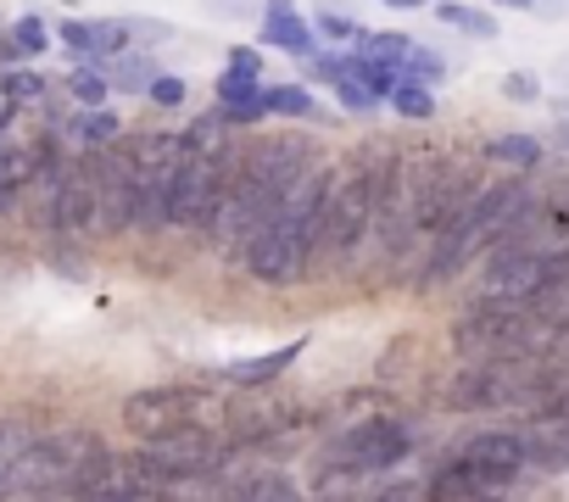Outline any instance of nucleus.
I'll return each mask as SVG.
<instances>
[{"label": "nucleus", "mask_w": 569, "mask_h": 502, "mask_svg": "<svg viewBox=\"0 0 569 502\" xmlns=\"http://www.w3.org/2000/svg\"><path fill=\"white\" fill-rule=\"evenodd\" d=\"M308 168H319V151H313L308 134H268V140H257V145L240 151L234 179H229V195L218 201V212L207 223V234L218 240L223 258H246L251 234L279 212V201L291 195V184Z\"/></svg>", "instance_id": "f257e3e1"}, {"label": "nucleus", "mask_w": 569, "mask_h": 502, "mask_svg": "<svg viewBox=\"0 0 569 502\" xmlns=\"http://www.w3.org/2000/svg\"><path fill=\"white\" fill-rule=\"evenodd\" d=\"M325 184H330V173H325V168H308V173L291 184V195L279 201V212L251 234L246 258H240L251 280H262V285H291V280L308 274V263H313V240H319Z\"/></svg>", "instance_id": "f03ea898"}, {"label": "nucleus", "mask_w": 569, "mask_h": 502, "mask_svg": "<svg viewBox=\"0 0 569 502\" xmlns=\"http://www.w3.org/2000/svg\"><path fill=\"white\" fill-rule=\"evenodd\" d=\"M530 207V190L519 179H502V184H486L441 234H436V251H430V263H425V285H447L458 280L480 251H491Z\"/></svg>", "instance_id": "7ed1b4c3"}, {"label": "nucleus", "mask_w": 569, "mask_h": 502, "mask_svg": "<svg viewBox=\"0 0 569 502\" xmlns=\"http://www.w3.org/2000/svg\"><path fill=\"white\" fill-rule=\"evenodd\" d=\"M386 168L391 162H375V157H352L341 173H330L325 184V207H319V240H313V258H347L358 251V240L375 229V212H380V190H386Z\"/></svg>", "instance_id": "20e7f679"}, {"label": "nucleus", "mask_w": 569, "mask_h": 502, "mask_svg": "<svg viewBox=\"0 0 569 502\" xmlns=\"http://www.w3.org/2000/svg\"><path fill=\"white\" fill-rule=\"evenodd\" d=\"M101 458H107V446H101L90 430H51V435H40V441L12 463V474H18V485H34V491L84 485Z\"/></svg>", "instance_id": "39448f33"}, {"label": "nucleus", "mask_w": 569, "mask_h": 502, "mask_svg": "<svg viewBox=\"0 0 569 502\" xmlns=\"http://www.w3.org/2000/svg\"><path fill=\"white\" fill-rule=\"evenodd\" d=\"M179 168H184V134H146L134 145V201H140L134 223L157 229L168 218V195H173Z\"/></svg>", "instance_id": "423d86ee"}, {"label": "nucleus", "mask_w": 569, "mask_h": 502, "mask_svg": "<svg viewBox=\"0 0 569 502\" xmlns=\"http://www.w3.org/2000/svg\"><path fill=\"white\" fill-rule=\"evenodd\" d=\"M408 446H413L408 424H397V419H369V424H352V430L330 446V463L347 469V474H375V469L402 463Z\"/></svg>", "instance_id": "0eeeda50"}, {"label": "nucleus", "mask_w": 569, "mask_h": 502, "mask_svg": "<svg viewBox=\"0 0 569 502\" xmlns=\"http://www.w3.org/2000/svg\"><path fill=\"white\" fill-rule=\"evenodd\" d=\"M157 474H162V485L168 480H190V474H207V469H218L223 458H229V441L223 435H212V430H201V424H190V430H173V435H157V441H146V452H140Z\"/></svg>", "instance_id": "6e6552de"}, {"label": "nucleus", "mask_w": 569, "mask_h": 502, "mask_svg": "<svg viewBox=\"0 0 569 502\" xmlns=\"http://www.w3.org/2000/svg\"><path fill=\"white\" fill-rule=\"evenodd\" d=\"M51 229L57 234H84L101 229V201H96V157H73L57 162V184H51Z\"/></svg>", "instance_id": "1a4fd4ad"}, {"label": "nucleus", "mask_w": 569, "mask_h": 502, "mask_svg": "<svg viewBox=\"0 0 569 502\" xmlns=\"http://www.w3.org/2000/svg\"><path fill=\"white\" fill-rule=\"evenodd\" d=\"M196 413H201V396H196L190 385H151V391H134V396L123 402V424H129L140 441L190 430Z\"/></svg>", "instance_id": "9d476101"}, {"label": "nucleus", "mask_w": 569, "mask_h": 502, "mask_svg": "<svg viewBox=\"0 0 569 502\" xmlns=\"http://www.w3.org/2000/svg\"><path fill=\"white\" fill-rule=\"evenodd\" d=\"M530 330H536V319H530L525 308L480 302L475 313H463V319H458L452 341H458L463 352H519V347L530 341Z\"/></svg>", "instance_id": "9b49d317"}, {"label": "nucleus", "mask_w": 569, "mask_h": 502, "mask_svg": "<svg viewBox=\"0 0 569 502\" xmlns=\"http://www.w3.org/2000/svg\"><path fill=\"white\" fill-rule=\"evenodd\" d=\"M96 201H101V229L118 234L140 218L134 201V145H112L96 157Z\"/></svg>", "instance_id": "f8f14e48"}, {"label": "nucleus", "mask_w": 569, "mask_h": 502, "mask_svg": "<svg viewBox=\"0 0 569 502\" xmlns=\"http://www.w3.org/2000/svg\"><path fill=\"white\" fill-rule=\"evenodd\" d=\"M502 491H508V480H497V474H486V469H469V463L458 458V463H447V469L430 480L425 502H497Z\"/></svg>", "instance_id": "ddd939ff"}, {"label": "nucleus", "mask_w": 569, "mask_h": 502, "mask_svg": "<svg viewBox=\"0 0 569 502\" xmlns=\"http://www.w3.org/2000/svg\"><path fill=\"white\" fill-rule=\"evenodd\" d=\"M458 458H463L469 469H486V474H497V480H508V485H513V474L525 469L530 446H525L519 435H508V430H491V435H475Z\"/></svg>", "instance_id": "4468645a"}, {"label": "nucleus", "mask_w": 569, "mask_h": 502, "mask_svg": "<svg viewBox=\"0 0 569 502\" xmlns=\"http://www.w3.org/2000/svg\"><path fill=\"white\" fill-rule=\"evenodd\" d=\"M508 396H513V369L508 363H480L447 391V408H491V402H508Z\"/></svg>", "instance_id": "2eb2a0df"}, {"label": "nucleus", "mask_w": 569, "mask_h": 502, "mask_svg": "<svg viewBox=\"0 0 569 502\" xmlns=\"http://www.w3.org/2000/svg\"><path fill=\"white\" fill-rule=\"evenodd\" d=\"M262 46H279V51H291V57H313V29L297 18L291 0H262Z\"/></svg>", "instance_id": "dca6fc26"}, {"label": "nucleus", "mask_w": 569, "mask_h": 502, "mask_svg": "<svg viewBox=\"0 0 569 502\" xmlns=\"http://www.w3.org/2000/svg\"><path fill=\"white\" fill-rule=\"evenodd\" d=\"M302 358V341H284L279 352H262V358H246V363H229V380L246 385V391H268L284 369H291Z\"/></svg>", "instance_id": "f3484780"}, {"label": "nucleus", "mask_w": 569, "mask_h": 502, "mask_svg": "<svg viewBox=\"0 0 569 502\" xmlns=\"http://www.w3.org/2000/svg\"><path fill=\"white\" fill-rule=\"evenodd\" d=\"M62 40L73 51H90V57H123L129 51V23H62Z\"/></svg>", "instance_id": "a211bd4d"}, {"label": "nucleus", "mask_w": 569, "mask_h": 502, "mask_svg": "<svg viewBox=\"0 0 569 502\" xmlns=\"http://www.w3.org/2000/svg\"><path fill=\"white\" fill-rule=\"evenodd\" d=\"M262 112H279V118H325L319 101H313L308 90H297V84H273V90H262Z\"/></svg>", "instance_id": "6ab92c4d"}, {"label": "nucleus", "mask_w": 569, "mask_h": 502, "mask_svg": "<svg viewBox=\"0 0 569 502\" xmlns=\"http://www.w3.org/2000/svg\"><path fill=\"white\" fill-rule=\"evenodd\" d=\"M486 162H508V168H536L541 162V140L530 134H497L486 145Z\"/></svg>", "instance_id": "aec40b11"}, {"label": "nucleus", "mask_w": 569, "mask_h": 502, "mask_svg": "<svg viewBox=\"0 0 569 502\" xmlns=\"http://www.w3.org/2000/svg\"><path fill=\"white\" fill-rule=\"evenodd\" d=\"M234 502H302V496L284 474H251L246 485H234Z\"/></svg>", "instance_id": "412c9836"}, {"label": "nucleus", "mask_w": 569, "mask_h": 502, "mask_svg": "<svg viewBox=\"0 0 569 502\" xmlns=\"http://www.w3.org/2000/svg\"><path fill=\"white\" fill-rule=\"evenodd\" d=\"M107 84H118V90H129V96H151V84H157V68H151V57H118V68H112V79Z\"/></svg>", "instance_id": "4be33fe9"}, {"label": "nucleus", "mask_w": 569, "mask_h": 502, "mask_svg": "<svg viewBox=\"0 0 569 502\" xmlns=\"http://www.w3.org/2000/svg\"><path fill=\"white\" fill-rule=\"evenodd\" d=\"M436 18H441V23H452V29H463V34H475V40H491V34H497V23H491L486 12H475V7H458V0H441V7H436Z\"/></svg>", "instance_id": "5701e85b"}, {"label": "nucleus", "mask_w": 569, "mask_h": 502, "mask_svg": "<svg viewBox=\"0 0 569 502\" xmlns=\"http://www.w3.org/2000/svg\"><path fill=\"white\" fill-rule=\"evenodd\" d=\"M391 107H397L402 118H413V123L436 118V101H430V90H419V84H397V90H391Z\"/></svg>", "instance_id": "b1692460"}, {"label": "nucleus", "mask_w": 569, "mask_h": 502, "mask_svg": "<svg viewBox=\"0 0 569 502\" xmlns=\"http://www.w3.org/2000/svg\"><path fill=\"white\" fill-rule=\"evenodd\" d=\"M436 79H447V62L441 57H430V51H413L408 62H402V84H436Z\"/></svg>", "instance_id": "393cba45"}, {"label": "nucleus", "mask_w": 569, "mask_h": 502, "mask_svg": "<svg viewBox=\"0 0 569 502\" xmlns=\"http://www.w3.org/2000/svg\"><path fill=\"white\" fill-rule=\"evenodd\" d=\"M0 96H7L12 107L18 101H40L46 96V79L40 73H0Z\"/></svg>", "instance_id": "a878e982"}, {"label": "nucleus", "mask_w": 569, "mask_h": 502, "mask_svg": "<svg viewBox=\"0 0 569 502\" xmlns=\"http://www.w3.org/2000/svg\"><path fill=\"white\" fill-rule=\"evenodd\" d=\"M12 46H18V57H40V51L51 46V34H46L40 18H23V23L12 29Z\"/></svg>", "instance_id": "bb28decb"}, {"label": "nucleus", "mask_w": 569, "mask_h": 502, "mask_svg": "<svg viewBox=\"0 0 569 502\" xmlns=\"http://www.w3.org/2000/svg\"><path fill=\"white\" fill-rule=\"evenodd\" d=\"M79 134H84L90 145H101V140H118V118H112L107 107H96V112H84V118H79Z\"/></svg>", "instance_id": "cd10ccee"}, {"label": "nucleus", "mask_w": 569, "mask_h": 502, "mask_svg": "<svg viewBox=\"0 0 569 502\" xmlns=\"http://www.w3.org/2000/svg\"><path fill=\"white\" fill-rule=\"evenodd\" d=\"M68 84H73V96H79V101H90V112L107 101V79H101V73H90V68H79Z\"/></svg>", "instance_id": "c85d7f7f"}, {"label": "nucleus", "mask_w": 569, "mask_h": 502, "mask_svg": "<svg viewBox=\"0 0 569 502\" xmlns=\"http://www.w3.org/2000/svg\"><path fill=\"white\" fill-rule=\"evenodd\" d=\"M257 73H262V57H257L251 46H234V51H229V79H246V84H257Z\"/></svg>", "instance_id": "c756f323"}, {"label": "nucleus", "mask_w": 569, "mask_h": 502, "mask_svg": "<svg viewBox=\"0 0 569 502\" xmlns=\"http://www.w3.org/2000/svg\"><path fill=\"white\" fill-rule=\"evenodd\" d=\"M319 29H325L330 40H352V46H363V34H369L363 23H352V18H336V12H330V18H319Z\"/></svg>", "instance_id": "7c9ffc66"}, {"label": "nucleus", "mask_w": 569, "mask_h": 502, "mask_svg": "<svg viewBox=\"0 0 569 502\" xmlns=\"http://www.w3.org/2000/svg\"><path fill=\"white\" fill-rule=\"evenodd\" d=\"M151 101H157V107H184V79H173V73H157V84H151Z\"/></svg>", "instance_id": "2f4dec72"}, {"label": "nucleus", "mask_w": 569, "mask_h": 502, "mask_svg": "<svg viewBox=\"0 0 569 502\" xmlns=\"http://www.w3.org/2000/svg\"><path fill=\"white\" fill-rule=\"evenodd\" d=\"M336 90H341V107H347V112H375V101H380V96H369L358 79H347V84H336Z\"/></svg>", "instance_id": "473e14b6"}, {"label": "nucleus", "mask_w": 569, "mask_h": 502, "mask_svg": "<svg viewBox=\"0 0 569 502\" xmlns=\"http://www.w3.org/2000/svg\"><path fill=\"white\" fill-rule=\"evenodd\" d=\"M201 7H207L212 18H257V12H262L257 0H201Z\"/></svg>", "instance_id": "72a5a7b5"}, {"label": "nucleus", "mask_w": 569, "mask_h": 502, "mask_svg": "<svg viewBox=\"0 0 569 502\" xmlns=\"http://www.w3.org/2000/svg\"><path fill=\"white\" fill-rule=\"evenodd\" d=\"M502 90H508L513 101H536V79H530V73H508V79H502Z\"/></svg>", "instance_id": "f704fd0d"}, {"label": "nucleus", "mask_w": 569, "mask_h": 502, "mask_svg": "<svg viewBox=\"0 0 569 502\" xmlns=\"http://www.w3.org/2000/svg\"><path fill=\"white\" fill-rule=\"evenodd\" d=\"M369 502H419V491H413V485L402 480V485H386V491H375Z\"/></svg>", "instance_id": "c9c22d12"}, {"label": "nucleus", "mask_w": 569, "mask_h": 502, "mask_svg": "<svg viewBox=\"0 0 569 502\" xmlns=\"http://www.w3.org/2000/svg\"><path fill=\"white\" fill-rule=\"evenodd\" d=\"M386 7H397V12H419L425 0H386Z\"/></svg>", "instance_id": "e433bc0d"}, {"label": "nucleus", "mask_w": 569, "mask_h": 502, "mask_svg": "<svg viewBox=\"0 0 569 502\" xmlns=\"http://www.w3.org/2000/svg\"><path fill=\"white\" fill-rule=\"evenodd\" d=\"M497 7H513V12H530V7H536V0H497Z\"/></svg>", "instance_id": "4c0bfd02"}, {"label": "nucleus", "mask_w": 569, "mask_h": 502, "mask_svg": "<svg viewBox=\"0 0 569 502\" xmlns=\"http://www.w3.org/2000/svg\"><path fill=\"white\" fill-rule=\"evenodd\" d=\"M552 140H558V145L569 151V123H558V129H552Z\"/></svg>", "instance_id": "58836bf2"}, {"label": "nucleus", "mask_w": 569, "mask_h": 502, "mask_svg": "<svg viewBox=\"0 0 569 502\" xmlns=\"http://www.w3.org/2000/svg\"><path fill=\"white\" fill-rule=\"evenodd\" d=\"M12 201V190H7V173H0V207H7Z\"/></svg>", "instance_id": "ea45409f"}]
</instances>
